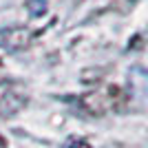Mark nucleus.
Returning <instances> with one entry per match:
<instances>
[{
  "label": "nucleus",
  "instance_id": "f257e3e1",
  "mask_svg": "<svg viewBox=\"0 0 148 148\" xmlns=\"http://www.w3.org/2000/svg\"><path fill=\"white\" fill-rule=\"evenodd\" d=\"M29 102L27 88L16 80H0V117L20 113Z\"/></svg>",
  "mask_w": 148,
  "mask_h": 148
},
{
  "label": "nucleus",
  "instance_id": "f03ea898",
  "mask_svg": "<svg viewBox=\"0 0 148 148\" xmlns=\"http://www.w3.org/2000/svg\"><path fill=\"white\" fill-rule=\"evenodd\" d=\"M66 148H91L84 139H71V142L66 144Z\"/></svg>",
  "mask_w": 148,
  "mask_h": 148
},
{
  "label": "nucleus",
  "instance_id": "7ed1b4c3",
  "mask_svg": "<svg viewBox=\"0 0 148 148\" xmlns=\"http://www.w3.org/2000/svg\"><path fill=\"white\" fill-rule=\"evenodd\" d=\"M0 148H7V142L2 139V135H0Z\"/></svg>",
  "mask_w": 148,
  "mask_h": 148
}]
</instances>
